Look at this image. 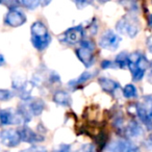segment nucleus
<instances>
[{
    "instance_id": "2eb2a0df",
    "label": "nucleus",
    "mask_w": 152,
    "mask_h": 152,
    "mask_svg": "<svg viewBox=\"0 0 152 152\" xmlns=\"http://www.w3.org/2000/svg\"><path fill=\"white\" fill-rule=\"evenodd\" d=\"M53 101L63 106H70L72 103V98L66 91H57L53 95Z\"/></svg>"
},
{
    "instance_id": "4be33fe9",
    "label": "nucleus",
    "mask_w": 152,
    "mask_h": 152,
    "mask_svg": "<svg viewBox=\"0 0 152 152\" xmlns=\"http://www.w3.org/2000/svg\"><path fill=\"white\" fill-rule=\"evenodd\" d=\"M20 152H47L46 148L42 147V146H31L29 148H26L24 150H21Z\"/></svg>"
},
{
    "instance_id": "7c9ffc66",
    "label": "nucleus",
    "mask_w": 152,
    "mask_h": 152,
    "mask_svg": "<svg viewBox=\"0 0 152 152\" xmlns=\"http://www.w3.org/2000/svg\"><path fill=\"white\" fill-rule=\"evenodd\" d=\"M150 77H151V79H152V74H150Z\"/></svg>"
},
{
    "instance_id": "20e7f679",
    "label": "nucleus",
    "mask_w": 152,
    "mask_h": 152,
    "mask_svg": "<svg viewBox=\"0 0 152 152\" xmlns=\"http://www.w3.org/2000/svg\"><path fill=\"white\" fill-rule=\"evenodd\" d=\"M140 22L137 17L132 15H126L122 17L116 24V29L119 34H124L129 38H134L140 31Z\"/></svg>"
},
{
    "instance_id": "0eeeda50",
    "label": "nucleus",
    "mask_w": 152,
    "mask_h": 152,
    "mask_svg": "<svg viewBox=\"0 0 152 152\" xmlns=\"http://www.w3.org/2000/svg\"><path fill=\"white\" fill-rule=\"evenodd\" d=\"M0 142L9 148L17 147L21 142L18 129L17 130L13 128L2 129L0 131Z\"/></svg>"
},
{
    "instance_id": "ddd939ff",
    "label": "nucleus",
    "mask_w": 152,
    "mask_h": 152,
    "mask_svg": "<svg viewBox=\"0 0 152 152\" xmlns=\"http://www.w3.org/2000/svg\"><path fill=\"white\" fill-rule=\"evenodd\" d=\"M125 134L129 139H137V137L143 135V128L140 125L139 122H137L135 120H131L128 122V124L126 125L124 129Z\"/></svg>"
},
{
    "instance_id": "412c9836",
    "label": "nucleus",
    "mask_w": 152,
    "mask_h": 152,
    "mask_svg": "<svg viewBox=\"0 0 152 152\" xmlns=\"http://www.w3.org/2000/svg\"><path fill=\"white\" fill-rule=\"evenodd\" d=\"M53 152H74L72 150V146L69 144H61L57 148L53 150Z\"/></svg>"
},
{
    "instance_id": "423d86ee",
    "label": "nucleus",
    "mask_w": 152,
    "mask_h": 152,
    "mask_svg": "<svg viewBox=\"0 0 152 152\" xmlns=\"http://www.w3.org/2000/svg\"><path fill=\"white\" fill-rule=\"evenodd\" d=\"M121 38L113 30H106L99 39V46L110 51H115L119 47Z\"/></svg>"
},
{
    "instance_id": "bb28decb",
    "label": "nucleus",
    "mask_w": 152,
    "mask_h": 152,
    "mask_svg": "<svg viewBox=\"0 0 152 152\" xmlns=\"http://www.w3.org/2000/svg\"><path fill=\"white\" fill-rule=\"evenodd\" d=\"M148 24H149V26L152 28V15H150L149 19H148Z\"/></svg>"
},
{
    "instance_id": "4468645a",
    "label": "nucleus",
    "mask_w": 152,
    "mask_h": 152,
    "mask_svg": "<svg viewBox=\"0 0 152 152\" xmlns=\"http://www.w3.org/2000/svg\"><path fill=\"white\" fill-rule=\"evenodd\" d=\"M99 85L100 87L102 88L103 91H105L106 93H110V94H114L116 93L117 91L119 90L120 86L117 81L113 80V79L110 78H106V77H101L99 78Z\"/></svg>"
},
{
    "instance_id": "9b49d317",
    "label": "nucleus",
    "mask_w": 152,
    "mask_h": 152,
    "mask_svg": "<svg viewBox=\"0 0 152 152\" xmlns=\"http://www.w3.org/2000/svg\"><path fill=\"white\" fill-rule=\"evenodd\" d=\"M23 119L18 112H14L11 108L0 110V124L1 125H11V124H21Z\"/></svg>"
},
{
    "instance_id": "7ed1b4c3",
    "label": "nucleus",
    "mask_w": 152,
    "mask_h": 152,
    "mask_svg": "<svg viewBox=\"0 0 152 152\" xmlns=\"http://www.w3.org/2000/svg\"><path fill=\"white\" fill-rule=\"evenodd\" d=\"M148 66H149V63H148L147 58L140 52L135 51V52L129 54L128 68L131 72V75H132V79L134 81H139L143 78Z\"/></svg>"
},
{
    "instance_id": "dca6fc26",
    "label": "nucleus",
    "mask_w": 152,
    "mask_h": 152,
    "mask_svg": "<svg viewBox=\"0 0 152 152\" xmlns=\"http://www.w3.org/2000/svg\"><path fill=\"white\" fill-rule=\"evenodd\" d=\"M93 76H94L93 73H91V72H83V73L80 74L77 78L69 81V87L72 88L73 90H76V89H78V88H81L83 83H87V81L89 80V79H91Z\"/></svg>"
},
{
    "instance_id": "c85d7f7f",
    "label": "nucleus",
    "mask_w": 152,
    "mask_h": 152,
    "mask_svg": "<svg viewBox=\"0 0 152 152\" xmlns=\"http://www.w3.org/2000/svg\"><path fill=\"white\" fill-rule=\"evenodd\" d=\"M3 64H4V57H3L2 55L0 54V66L3 65Z\"/></svg>"
},
{
    "instance_id": "39448f33",
    "label": "nucleus",
    "mask_w": 152,
    "mask_h": 152,
    "mask_svg": "<svg viewBox=\"0 0 152 152\" xmlns=\"http://www.w3.org/2000/svg\"><path fill=\"white\" fill-rule=\"evenodd\" d=\"M76 55L79 61L83 64L87 68L91 67L95 61L94 52H95V45L90 41H81L80 46L76 49Z\"/></svg>"
},
{
    "instance_id": "9d476101",
    "label": "nucleus",
    "mask_w": 152,
    "mask_h": 152,
    "mask_svg": "<svg viewBox=\"0 0 152 152\" xmlns=\"http://www.w3.org/2000/svg\"><path fill=\"white\" fill-rule=\"evenodd\" d=\"M18 132L20 134V139L21 142L24 143H28V144H34V143H39V142L44 141V137L41 135L40 133H37L32 130L31 128H29L26 125H23L22 127H20L18 129Z\"/></svg>"
},
{
    "instance_id": "b1692460",
    "label": "nucleus",
    "mask_w": 152,
    "mask_h": 152,
    "mask_svg": "<svg viewBox=\"0 0 152 152\" xmlns=\"http://www.w3.org/2000/svg\"><path fill=\"white\" fill-rule=\"evenodd\" d=\"M101 68L102 69H110V68H118L116 65L115 61H108V59H105L101 63Z\"/></svg>"
},
{
    "instance_id": "f3484780",
    "label": "nucleus",
    "mask_w": 152,
    "mask_h": 152,
    "mask_svg": "<svg viewBox=\"0 0 152 152\" xmlns=\"http://www.w3.org/2000/svg\"><path fill=\"white\" fill-rule=\"evenodd\" d=\"M128 56L129 54L126 52H121L120 54L117 55L115 63H116L117 67L118 68H126L128 67Z\"/></svg>"
},
{
    "instance_id": "393cba45",
    "label": "nucleus",
    "mask_w": 152,
    "mask_h": 152,
    "mask_svg": "<svg viewBox=\"0 0 152 152\" xmlns=\"http://www.w3.org/2000/svg\"><path fill=\"white\" fill-rule=\"evenodd\" d=\"M145 146L149 151H152V133L148 135V137L145 141Z\"/></svg>"
},
{
    "instance_id": "f8f14e48",
    "label": "nucleus",
    "mask_w": 152,
    "mask_h": 152,
    "mask_svg": "<svg viewBox=\"0 0 152 152\" xmlns=\"http://www.w3.org/2000/svg\"><path fill=\"white\" fill-rule=\"evenodd\" d=\"M110 152H140V149L133 142L128 140H118L110 146Z\"/></svg>"
},
{
    "instance_id": "f257e3e1",
    "label": "nucleus",
    "mask_w": 152,
    "mask_h": 152,
    "mask_svg": "<svg viewBox=\"0 0 152 152\" xmlns=\"http://www.w3.org/2000/svg\"><path fill=\"white\" fill-rule=\"evenodd\" d=\"M31 31V43L34 47L39 51H43L49 46L51 37L48 29L44 23L41 21H36L30 27Z\"/></svg>"
},
{
    "instance_id": "cd10ccee",
    "label": "nucleus",
    "mask_w": 152,
    "mask_h": 152,
    "mask_svg": "<svg viewBox=\"0 0 152 152\" xmlns=\"http://www.w3.org/2000/svg\"><path fill=\"white\" fill-rule=\"evenodd\" d=\"M149 118H150V121H151V123H152V105H151V107L149 108Z\"/></svg>"
},
{
    "instance_id": "5701e85b",
    "label": "nucleus",
    "mask_w": 152,
    "mask_h": 152,
    "mask_svg": "<svg viewBox=\"0 0 152 152\" xmlns=\"http://www.w3.org/2000/svg\"><path fill=\"white\" fill-rule=\"evenodd\" d=\"M78 152H97V149L93 144H86L80 148Z\"/></svg>"
},
{
    "instance_id": "a878e982",
    "label": "nucleus",
    "mask_w": 152,
    "mask_h": 152,
    "mask_svg": "<svg viewBox=\"0 0 152 152\" xmlns=\"http://www.w3.org/2000/svg\"><path fill=\"white\" fill-rule=\"evenodd\" d=\"M147 47L149 49V51L152 53V34L147 39Z\"/></svg>"
},
{
    "instance_id": "1a4fd4ad",
    "label": "nucleus",
    "mask_w": 152,
    "mask_h": 152,
    "mask_svg": "<svg viewBox=\"0 0 152 152\" xmlns=\"http://www.w3.org/2000/svg\"><path fill=\"white\" fill-rule=\"evenodd\" d=\"M26 22V17L20 10H10L4 18V23L11 27H19Z\"/></svg>"
},
{
    "instance_id": "a211bd4d",
    "label": "nucleus",
    "mask_w": 152,
    "mask_h": 152,
    "mask_svg": "<svg viewBox=\"0 0 152 152\" xmlns=\"http://www.w3.org/2000/svg\"><path fill=\"white\" fill-rule=\"evenodd\" d=\"M123 96L127 99H132L137 97V90L133 85H127L123 89Z\"/></svg>"
},
{
    "instance_id": "c756f323",
    "label": "nucleus",
    "mask_w": 152,
    "mask_h": 152,
    "mask_svg": "<svg viewBox=\"0 0 152 152\" xmlns=\"http://www.w3.org/2000/svg\"><path fill=\"white\" fill-rule=\"evenodd\" d=\"M150 74H152V64H151V71H150Z\"/></svg>"
},
{
    "instance_id": "aec40b11",
    "label": "nucleus",
    "mask_w": 152,
    "mask_h": 152,
    "mask_svg": "<svg viewBox=\"0 0 152 152\" xmlns=\"http://www.w3.org/2000/svg\"><path fill=\"white\" fill-rule=\"evenodd\" d=\"M14 94L9 90H0V101H7L11 98H13Z\"/></svg>"
},
{
    "instance_id": "6e6552de",
    "label": "nucleus",
    "mask_w": 152,
    "mask_h": 152,
    "mask_svg": "<svg viewBox=\"0 0 152 152\" xmlns=\"http://www.w3.org/2000/svg\"><path fill=\"white\" fill-rule=\"evenodd\" d=\"M83 37V25H77L75 27H71L66 30L61 37V41L66 44L75 45L81 42Z\"/></svg>"
},
{
    "instance_id": "6ab92c4d",
    "label": "nucleus",
    "mask_w": 152,
    "mask_h": 152,
    "mask_svg": "<svg viewBox=\"0 0 152 152\" xmlns=\"http://www.w3.org/2000/svg\"><path fill=\"white\" fill-rule=\"evenodd\" d=\"M19 3L23 7H27L28 10H34L37 7L42 4V2L38 1V0H24V1H20Z\"/></svg>"
},
{
    "instance_id": "f03ea898",
    "label": "nucleus",
    "mask_w": 152,
    "mask_h": 152,
    "mask_svg": "<svg viewBox=\"0 0 152 152\" xmlns=\"http://www.w3.org/2000/svg\"><path fill=\"white\" fill-rule=\"evenodd\" d=\"M45 108V103L42 99L39 98H30L24 100L19 104V110H17L23 122H29L34 116H39L43 113Z\"/></svg>"
}]
</instances>
